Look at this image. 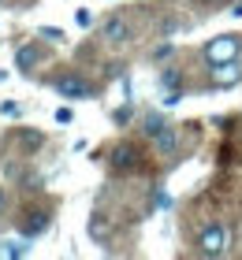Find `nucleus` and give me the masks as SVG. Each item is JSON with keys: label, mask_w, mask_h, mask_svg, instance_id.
I'll return each instance as SVG.
<instances>
[{"label": "nucleus", "mask_w": 242, "mask_h": 260, "mask_svg": "<svg viewBox=\"0 0 242 260\" xmlns=\"http://www.w3.org/2000/svg\"><path fill=\"white\" fill-rule=\"evenodd\" d=\"M22 253H26V245H22V242H4V256H22Z\"/></svg>", "instance_id": "obj_13"}, {"label": "nucleus", "mask_w": 242, "mask_h": 260, "mask_svg": "<svg viewBox=\"0 0 242 260\" xmlns=\"http://www.w3.org/2000/svg\"><path fill=\"white\" fill-rule=\"evenodd\" d=\"M201 56H205V63L238 60V56H242V34H220V38H212V41L201 49Z\"/></svg>", "instance_id": "obj_1"}, {"label": "nucleus", "mask_w": 242, "mask_h": 260, "mask_svg": "<svg viewBox=\"0 0 242 260\" xmlns=\"http://www.w3.org/2000/svg\"><path fill=\"white\" fill-rule=\"evenodd\" d=\"M209 78H212V86H235V82H242V63L238 60L209 63Z\"/></svg>", "instance_id": "obj_6"}, {"label": "nucleus", "mask_w": 242, "mask_h": 260, "mask_svg": "<svg viewBox=\"0 0 242 260\" xmlns=\"http://www.w3.org/2000/svg\"><path fill=\"white\" fill-rule=\"evenodd\" d=\"M45 231H48V212L30 208L26 219H22V234H26V238H38V234H45Z\"/></svg>", "instance_id": "obj_7"}, {"label": "nucleus", "mask_w": 242, "mask_h": 260, "mask_svg": "<svg viewBox=\"0 0 242 260\" xmlns=\"http://www.w3.org/2000/svg\"><path fill=\"white\" fill-rule=\"evenodd\" d=\"M108 168H112L116 175H130L142 168V152L138 145H130V141H119V145L108 152Z\"/></svg>", "instance_id": "obj_2"}, {"label": "nucleus", "mask_w": 242, "mask_h": 260, "mask_svg": "<svg viewBox=\"0 0 242 260\" xmlns=\"http://www.w3.org/2000/svg\"><path fill=\"white\" fill-rule=\"evenodd\" d=\"M153 141H156V152H160V156H172V152L179 149V130L175 126H164Z\"/></svg>", "instance_id": "obj_8"}, {"label": "nucleus", "mask_w": 242, "mask_h": 260, "mask_svg": "<svg viewBox=\"0 0 242 260\" xmlns=\"http://www.w3.org/2000/svg\"><path fill=\"white\" fill-rule=\"evenodd\" d=\"M38 56H41V52H38V45H22V49L15 52V67L22 71V75H30V71L38 67Z\"/></svg>", "instance_id": "obj_9"}, {"label": "nucleus", "mask_w": 242, "mask_h": 260, "mask_svg": "<svg viewBox=\"0 0 242 260\" xmlns=\"http://www.w3.org/2000/svg\"><path fill=\"white\" fill-rule=\"evenodd\" d=\"M4 212H8V193L0 190V216H4Z\"/></svg>", "instance_id": "obj_16"}, {"label": "nucleus", "mask_w": 242, "mask_h": 260, "mask_svg": "<svg viewBox=\"0 0 242 260\" xmlns=\"http://www.w3.org/2000/svg\"><path fill=\"white\" fill-rule=\"evenodd\" d=\"M15 141L22 145V152H38L45 145V134L41 130H15Z\"/></svg>", "instance_id": "obj_10"}, {"label": "nucleus", "mask_w": 242, "mask_h": 260, "mask_svg": "<svg viewBox=\"0 0 242 260\" xmlns=\"http://www.w3.org/2000/svg\"><path fill=\"white\" fill-rule=\"evenodd\" d=\"M56 93H60V97H67V101H90V97H97L93 82L82 78V75H64V78H56Z\"/></svg>", "instance_id": "obj_4"}, {"label": "nucleus", "mask_w": 242, "mask_h": 260, "mask_svg": "<svg viewBox=\"0 0 242 260\" xmlns=\"http://www.w3.org/2000/svg\"><path fill=\"white\" fill-rule=\"evenodd\" d=\"M56 123H71V108H60L56 112Z\"/></svg>", "instance_id": "obj_15"}, {"label": "nucleus", "mask_w": 242, "mask_h": 260, "mask_svg": "<svg viewBox=\"0 0 242 260\" xmlns=\"http://www.w3.org/2000/svg\"><path fill=\"white\" fill-rule=\"evenodd\" d=\"M198 253L201 256H224L227 253V227L224 223H209L198 234Z\"/></svg>", "instance_id": "obj_3"}, {"label": "nucleus", "mask_w": 242, "mask_h": 260, "mask_svg": "<svg viewBox=\"0 0 242 260\" xmlns=\"http://www.w3.org/2000/svg\"><path fill=\"white\" fill-rule=\"evenodd\" d=\"M41 38H45V41H64V30H56V26H45V30H41Z\"/></svg>", "instance_id": "obj_14"}, {"label": "nucleus", "mask_w": 242, "mask_h": 260, "mask_svg": "<svg viewBox=\"0 0 242 260\" xmlns=\"http://www.w3.org/2000/svg\"><path fill=\"white\" fill-rule=\"evenodd\" d=\"M164 126H168V123H164L160 115L153 112V115H145V119H142V134H145V138H156V134H160Z\"/></svg>", "instance_id": "obj_11"}, {"label": "nucleus", "mask_w": 242, "mask_h": 260, "mask_svg": "<svg viewBox=\"0 0 242 260\" xmlns=\"http://www.w3.org/2000/svg\"><path fill=\"white\" fill-rule=\"evenodd\" d=\"M160 86L164 89H179V86H183V75H179L175 67H164L160 71Z\"/></svg>", "instance_id": "obj_12"}, {"label": "nucleus", "mask_w": 242, "mask_h": 260, "mask_svg": "<svg viewBox=\"0 0 242 260\" xmlns=\"http://www.w3.org/2000/svg\"><path fill=\"white\" fill-rule=\"evenodd\" d=\"M101 38H104L108 45H127V41H130V22H127L123 15H108V19L101 22Z\"/></svg>", "instance_id": "obj_5"}]
</instances>
